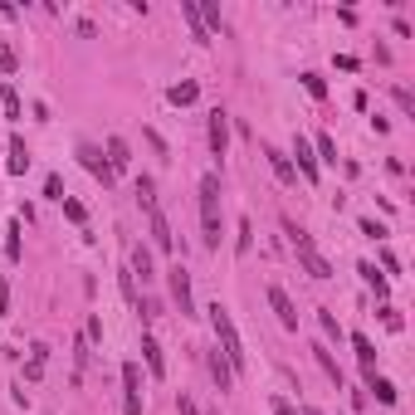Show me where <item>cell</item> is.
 I'll return each instance as SVG.
<instances>
[{
    "mask_svg": "<svg viewBox=\"0 0 415 415\" xmlns=\"http://www.w3.org/2000/svg\"><path fill=\"white\" fill-rule=\"evenodd\" d=\"M137 200H142V211L157 205V186H151V176H137Z\"/></svg>",
    "mask_w": 415,
    "mask_h": 415,
    "instance_id": "cell-22",
    "label": "cell"
},
{
    "mask_svg": "<svg viewBox=\"0 0 415 415\" xmlns=\"http://www.w3.org/2000/svg\"><path fill=\"white\" fill-rule=\"evenodd\" d=\"M103 151H108V167H113V176L132 167V147H127L123 137H108V147H103Z\"/></svg>",
    "mask_w": 415,
    "mask_h": 415,
    "instance_id": "cell-15",
    "label": "cell"
},
{
    "mask_svg": "<svg viewBox=\"0 0 415 415\" xmlns=\"http://www.w3.org/2000/svg\"><path fill=\"white\" fill-rule=\"evenodd\" d=\"M142 361H147V372H151V376H167V357H162V342L151 337V332H142Z\"/></svg>",
    "mask_w": 415,
    "mask_h": 415,
    "instance_id": "cell-11",
    "label": "cell"
},
{
    "mask_svg": "<svg viewBox=\"0 0 415 415\" xmlns=\"http://www.w3.org/2000/svg\"><path fill=\"white\" fill-rule=\"evenodd\" d=\"M123 391H127V396H142V367H137V361H127V367H123Z\"/></svg>",
    "mask_w": 415,
    "mask_h": 415,
    "instance_id": "cell-21",
    "label": "cell"
},
{
    "mask_svg": "<svg viewBox=\"0 0 415 415\" xmlns=\"http://www.w3.org/2000/svg\"><path fill=\"white\" fill-rule=\"evenodd\" d=\"M288 162H293V171H298L308 186H318V157H313V147H308V137L293 142V157H288Z\"/></svg>",
    "mask_w": 415,
    "mask_h": 415,
    "instance_id": "cell-7",
    "label": "cell"
},
{
    "mask_svg": "<svg viewBox=\"0 0 415 415\" xmlns=\"http://www.w3.org/2000/svg\"><path fill=\"white\" fill-rule=\"evenodd\" d=\"M127 274L142 279V284L157 279V264H151V249H147V244H132V264H127Z\"/></svg>",
    "mask_w": 415,
    "mask_h": 415,
    "instance_id": "cell-10",
    "label": "cell"
},
{
    "mask_svg": "<svg viewBox=\"0 0 415 415\" xmlns=\"http://www.w3.org/2000/svg\"><path fill=\"white\" fill-rule=\"evenodd\" d=\"M298 415H323V410H318V405H303V410H298Z\"/></svg>",
    "mask_w": 415,
    "mask_h": 415,
    "instance_id": "cell-39",
    "label": "cell"
},
{
    "mask_svg": "<svg viewBox=\"0 0 415 415\" xmlns=\"http://www.w3.org/2000/svg\"><path fill=\"white\" fill-rule=\"evenodd\" d=\"M357 230H361V235H367V240H386V225H376V220H361Z\"/></svg>",
    "mask_w": 415,
    "mask_h": 415,
    "instance_id": "cell-31",
    "label": "cell"
},
{
    "mask_svg": "<svg viewBox=\"0 0 415 415\" xmlns=\"http://www.w3.org/2000/svg\"><path fill=\"white\" fill-rule=\"evenodd\" d=\"M123 410L127 415H142V396H123Z\"/></svg>",
    "mask_w": 415,
    "mask_h": 415,
    "instance_id": "cell-37",
    "label": "cell"
},
{
    "mask_svg": "<svg viewBox=\"0 0 415 415\" xmlns=\"http://www.w3.org/2000/svg\"><path fill=\"white\" fill-rule=\"evenodd\" d=\"M352 347H357L361 372H372V367H376V347H372V337H367V332H352Z\"/></svg>",
    "mask_w": 415,
    "mask_h": 415,
    "instance_id": "cell-16",
    "label": "cell"
},
{
    "mask_svg": "<svg viewBox=\"0 0 415 415\" xmlns=\"http://www.w3.org/2000/svg\"><path fill=\"white\" fill-rule=\"evenodd\" d=\"M211 328H215V352L230 361V372H235V376H244L249 352H244V342H240V328H235V318H230V308H225V303H211Z\"/></svg>",
    "mask_w": 415,
    "mask_h": 415,
    "instance_id": "cell-1",
    "label": "cell"
},
{
    "mask_svg": "<svg viewBox=\"0 0 415 415\" xmlns=\"http://www.w3.org/2000/svg\"><path fill=\"white\" fill-rule=\"evenodd\" d=\"M176 415H200V405L191 396H176Z\"/></svg>",
    "mask_w": 415,
    "mask_h": 415,
    "instance_id": "cell-34",
    "label": "cell"
},
{
    "mask_svg": "<svg viewBox=\"0 0 415 415\" xmlns=\"http://www.w3.org/2000/svg\"><path fill=\"white\" fill-rule=\"evenodd\" d=\"M167 284H171V298L181 308V318H195V298H191V269L186 264H171L167 269Z\"/></svg>",
    "mask_w": 415,
    "mask_h": 415,
    "instance_id": "cell-3",
    "label": "cell"
},
{
    "mask_svg": "<svg viewBox=\"0 0 415 415\" xmlns=\"http://www.w3.org/2000/svg\"><path fill=\"white\" fill-rule=\"evenodd\" d=\"M381 323H386V328H391V332H401V328H405V323H401V313H396V308H391V303H386V308H381Z\"/></svg>",
    "mask_w": 415,
    "mask_h": 415,
    "instance_id": "cell-32",
    "label": "cell"
},
{
    "mask_svg": "<svg viewBox=\"0 0 415 415\" xmlns=\"http://www.w3.org/2000/svg\"><path fill=\"white\" fill-rule=\"evenodd\" d=\"M6 254H10V259H20V220L10 225V240H6Z\"/></svg>",
    "mask_w": 415,
    "mask_h": 415,
    "instance_id": "cell-33",
    "label": "cell"
},
{
    "mask_svg": "<svg viewBox=\"0 0 415 415\" xmlns=\"http://www.w3.org/2000/svg\"><path fill=\"white\" fill-rule=\"evenodd\" d=\"M195 195H200V230H205V249H220V176H215V171H205V176H200V186H195Z\"/></svg>",
    "mask_w": 415,
    "mask_h": 415,
    "instance_id": "cell-2",
    "label": "cell"
},
{
    "mask_svg": "<svg viewBox=\"0 0 415 415\" xmlns=\"http://www.w3.org/2000/svg\"><path fill=\"white\" fill-rule=\"evenodd\" d=\"M78 162H83V171L93 176V181H103V186H113L118 176H113V167H108V157H103V147H93V142H83L78 147Z\"/></svg>",
    "mask_w": 415,
    "mask_h": 415,
    "instance_id": "cell-4",
    "label": "cell"
},
{
    "mask_svg": "<svg viewBox=\"0 0 415 415\" xmlns=\"http://www.w3.org/2000/svg\"><path fill=\"white\" fill-rule=\"evenodd\" d=\"M361 381H367V391H372L381 405H396V401H401V391H396L386 376H376V367H372V372H361Z\"/></svg>",
    "mask_w": 415,
    "mask_h": 415,
    "instance_id": "cell-12",
    "label": "cell"
},
{
    "mask_svg": "<svg viewBox=\"0 0 415 415\" xmlns=\"http://www.w3.org/2000/svg\"><path fill=\"white\" fill-rule=\"evenodd\" d=\"M147 230H151V244H157L162 254L176 249V235H171V220L162 215V205H151V211H147Z\"/></svg>",
    "mask_w": 415,
    "mask_h": 415,
    "instance_id": "cell-6",
    "label": "cell"
},
{
    "mask_svg": "<svg viewBox=\"0 0 415 415\" xmlns=\"http://www.w3.org/2000/svg\"><path fill=\"white\" fill-rule=\"evenodd\" d=\"M381 269H386V274H396V269H401V259H396L391 249H381Z\"/></svg>",
    "mask_w": 415,
    "mask_h": 415,
    "instance_id": "cell-36",
    "label": "cell"
},
{
    "mask_svg": "<svg viewBox=\"0 0 415 415\" xmlns=\"http://www.w3.org/2000/svg\"><path fill=\"white\" fill-rule=\"evenodd\" d=\"M205 137H211V157L225 162V151H230V113H225V108L211 113V123H205Z\"/></svg>",
    "mask_w": 415,
    "mask_h": 415,
    "instance_id": "cell-5",
    "label": "cell"
},
{
    "mask_svg": "<svg viewBox=\"0 0 415 415\" xmlns=\"http://www.w3.org/2000/svg\"><path fill=\"white\" fill-rule=\"evenodd\" d=\"M264 293H269V308H274V313H279V323H284L288 332H298V308H293V298H288V293H284L279 284H269Z\"/></svg>",
    "mask_w": 415,
    "mask_h": 415,
    "instance_id": "cell-8",
    "label": "cell"
},
{
    "mask_svg": "<svg viewBox=\"0 0 415 415\" xmlns=\"http://www.w3.org/2000/svg\"><path fill=\"white\" fill-rule=\"evenodd\" d=\"M44 195H49V200H64V181H59V171L44 176Z\"/></svg>",
    "mask_w": 415,
    "mask_h": 415,
    "instance_id": "cell-25",
    "label": "cell"
},
{
    "mask_svg": "<svg viewBox=\"0 0 415 415\" xmlns=\"http://www.w3.org/2000/svg\"><path fill=\"white\" fill-rule=\"evenodd\" d=\"M274 415H298V410H293V405H288L284 396H274Z\"/></svg>",
    "mask_w": 415,
    "mask_h": 415,
    "instance_id": "cell-38",
    "label": "cell"
},
{
    "mask_svg": "<svg viewBox=\"0 0 415 415\" xmlns=\"http://www.w3.org/2000/svg\"><path fill=\"white\" fill-rule=\"evenodd\" d=\"M313 157H318V162H337V147H332V137H328V132L318 137V151H313Z\"/></svg>",
    "mask_w": 415,
    "mask_h": 415,
    "instance_id": "cell-26",
    "label": "cell"
},
{
    "mask_svg": "<svg viewBox=\"0 0 415 415\" xmlns=\"http://www.w3.org/2000/svg\"><path fill=\"white\" fill-rule=\"evenodd\" d=\"M318 323H323V332H328V337H342V323L328 313V308H318Z\"/></svg>",
    "mask_w": 415,
    "mask_h": 415,
    "instance_id": "cell-28",
    "label": "cell"
},
{
    "mask_svg": "<svg viewBox=\"0 0 415 415\" xmlns=\"http://www.w3.org/2000/svg\"><path fill=\"white\" fill-rule=\"evenodd\" d=\"M396 93V103H401V113H415V93L410 88H391Z\"/></svg>",
    "mask_w": 415,
    "mask_h": 415,
    "instance_id": "cell-30",
    "label": "cell"
},
{
    "mask_svg": "<svg viewBox=\"0 0 415 415\" xmlns=\"http://www.w3.org/2000/svg\"><path fill=\"white\" fill-rule=\"evenodd\" d=\"M181 15L191 20V34H195V44H211V30L200 25V10H195V0H181Z\"/></svg>",
    "mask_w": 415,
    "mask_h": 415,
    "instance_id": "cell-17",
    "label": "cell"
},
{
    "mask_svg": "<svg viewBox=\"0 0 415 415\" xmlns=\"http://www.w3.org/2000/svg\"><path fill=\"white\" fill-rule=\"evenodd\" d=\"M357 274H361V284H367L376 298H386V274H376V264H357Z\"/></svg>",
    "mask_w": 415,
    "mask_h": 415,
    "instance_id": "cell-20",
    "label": "cell"
},
{
    "mask_svg": "<svg viewBox=\"0 0 415 415\" xmlns=\"http://www.w3.org/2000/svg\"><path fill=\"white\" fill-rule=\"evenodd\" d=\"M0 108H6V118H20V93L15 88H0Z\"/></svg>",
    "mask_w": 415,
    "mask_h": 415,
    "instance_id": "cell-23",
    "label": "cell"
},
{
    "mask_svg": "<svg viewBox=\"0 0 415 415\" xmlns=\"http://www.w3.org/2000/svg\"><path fill=\"white\" fill-rule=\"evenodd\" d=\"M211 376H215V386H220V391H230V386H235V372H230V361H225L220 352H211Z\"/></svg>",
    "mask_w": 415,
    "mask_h": 415,
    "instance_id": "cell-19",
    "label": "cell"
},
{
    "mask_svg": "<svg viewBox=\"0 0 415 415\" xmlns=\"http://www.w3.org/2000/svg\"><path fill=\"white\" fill-rule=\"evenodd\" d=\"M0 69H6V74H15V69H20V54H15V44H0Z\"/></svg>",
    "mask_w": 415,
    "mask_h": 415,
    "instance_id": "cell-24",
    "label": "cell"
},
{
    "mask_svg": "<svg viewBox=\"0 0 415 415\" xmlns=\"http://www.w3.org/2000/svg\"><path fill=\"white\" fill-rule=\"evenodd\" d=\"M240 254H249V220H240V240H235Z\"/></svg>",
    "mask_w": 415,
    "mask_h": 415,
    "instance_id": "cell-35",
    "label": "cell"
},
{
    "mask_svg": "<svg viewBox=\"0 0 415 415\" xmlns=\"http://www.w3.org/2000/svg\"><path fill=\"white\" fill-rule=\"evenodd\" d=\"M195 98H200V83H195V78H181V83L167 88V103H171V108H191Z\"/></svg>",
    "mask_w": 415,
    "mask_h": 415,
    "instance_id": "cell-13",
    "label": "cell"
},
{
    "mask_svg": "<svg viewBox=\"0 0 415 415\" xmlns=\"http://www.w3.org/2000/svg\"><path fill=\"white\" fill-rule=\"evenodd\" d=\"M313 357H318V367H323V372H328V376H332V386H337V391H342V381H347V376H342V367H337V357H332V352H328V347H313Z\"/></svg>",
    "mask_w": 415,
    "mask_h": 415,
    "instance_id": "cell-18",
    "label": "cell"
},
{
    "mask_svg": "<svg viewBox=\"0 0 415 415\" xmlns=\"http://www.w3.org/2000/svg\"><path fill=\"white\" fill-rule=\"evenodd\" d=\"M6 151H10L6 171H10V176H25V171H30V147H25V137H10V142H6Z\"/></svg>",
    "mask_w": 415,
    "mask_h": 415,
    "instance_id": "cell-14",
    "label": "cell"
},
{
    "mask_svg": "<svg viewBox=\"0 0 415 415\" xmlns=\"http://www.w3.org/2000/svg\"><path fill=\"white\" fill-rule=\"evenodd\" d=\"M59 205H64V215H69L74 225H83V220H88V211H83V205H78V200H59Z\"/></svg>",
    "mask_w": 415,
    "mask_h": 415,
    "instance_id": "cell-29",
    "label": "cell"
},
{
    "mask_svg": "<svg viewBox=\"0 0 415 415\" xmlns=\"http://www.w3.org/2000/svg\"><path fill=\"white\" fill-rule=\"evenodd\" d=\"M303 88L313 93V98H328V83H323V74H303Z\"/></svg>",
    "mask_w": 415,
    "mask_h": 415,
    "instance_id": "cell-27",
    "label": "cell"
},
{
    "mask_svg": "<svg viewBox=\"0 0 415 415\" xmlns=\"http://www.w3.org/2000/svg\"><path fill=\"white\" fill-rule=\"evenodd\" d=\"M264 157H269V171H274L284 186H298V171H293V162H288V151H279V147L264 142Z\"/></svg>",
    "mask_w": 415,
    "mask_h": 415,
    "instance_id": "cell-9",
    "label": "cell"
}]
</instances>
